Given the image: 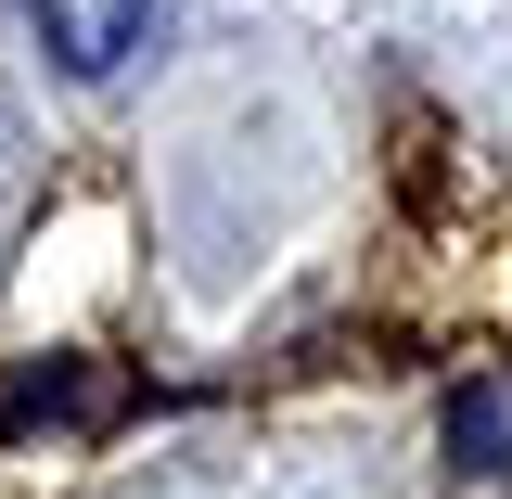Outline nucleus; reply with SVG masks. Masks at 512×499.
<instances>
[{"instance_id":"f257e3e1","label":"nucleus","mask_w":512,"mask_h":499,"mask_svg":"<svg viewBox=\"0 0 512 499\" xmlns=\"http://www.w3.org/2000/svg\"><path fill=\"white\" fill-rule=\"evenodd\" d=\"M39 13V52L64 64V77H116L141 39H154V0H26Z\"/></svg>"},{"instance_id":"f03ea898","label":"nucleus","mask_w":512,"mask_h":499,"mask_svg":"<svg viewBox=\"0 0 512 499\" xmlns=\"http://www.w3.org/2000/svg\"><path fill=\"white\" fill-rule=\"evenodd\" d=\"M448 448H461L474 474H512V397H500V384H474V397L448 410Z\"/></svg>"}]
</instances>
